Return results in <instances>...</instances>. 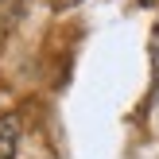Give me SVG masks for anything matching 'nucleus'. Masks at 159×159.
<instances>
[{"label": "nucleus", "mask_w": 159, "mask_h": 159, "mask_svg": "<svg viewBox=\"0 0 159 159\" xmlns=\"http://www.w3.org/2000/svg\"><path fill=\"white\" fill-rule=\"evenodd\" d=\"M20 152V116L0 113V159H16Z\"/></svg>", "instance_id": "obj_1"}, {"label": "nucleus", "mask_w": 159, "mask_h": 159, "mask_svg": "<svg viewBox=\"0 0 159 159\" xmlns=\"http://www.w3.org/2000/svg\"><path fill=\"white\" fill-rule=\"evenodd\" d=\"M152 97H159V27L152 31Z\"/></svg>", "instance_id": "obj_2"}, {"label": "nucleus", "mask_w": 159, "mask_h": 159, "mask_svg": "<svg viewBox=\"0 0 159 159\" xmlns=\"http://www.w3.org/2000/svg\"><path fill=\"white\" fill-rule=\"evenodd\" d=\"M20 12H23V0H0V27H8Z\"/></svg>", "instance_id": "obj_3"}, {"label": "nucleus", "mask_w": 159, "mask_h": 159, "mask_svg": "<svg viewBox=\"0 0 159 159\" xmlns=\"http://www.w3.org/2000/svg\"><path fill=\"white\" fill-rule=\"evenodd\" d=\"M74 4H82V0H51L54 12H66V8H74Z\"/></svg>", "instance_id": "obj_4"}, {"label": "nucleus", "mask_w": 159, "mask_h": 159, "mask_svg": "<svg viewBox=\"0 0 159 159\" xmlns=\"http://www.w3.org/2000/svg\"><path fill=\"white\" fill-rule=\"evenodd\" d=\"M140 4H144V8H159V0H140Z\"/></svg>", "instance_id": "obj_5"}]
</instances>
